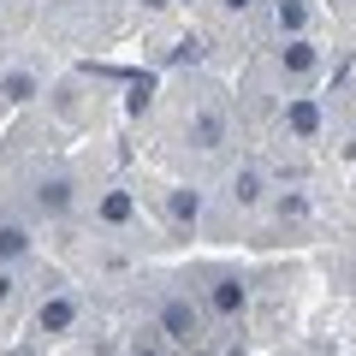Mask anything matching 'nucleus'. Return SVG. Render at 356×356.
<instances>
[{
	"instance_id": "11",
	"label": "nucleus",
	"mask_w": 356,
	"mask_h": 356,
	"mask_svg": "<svg viewBox=\"0 0 356 356\" xmlns=\"http://www.w3.org/2000/svg\"><path fill=\"white\" fill-rule=\"evenodd\" d=\"M30 250V232L24 226H0V261H18Z\"/></svg>"
},
{
	"instance_id": "5",
	"label": "nucleus",
	"mask_w": 356,
	"mask_h": 356,
	"mask_svg": "<svg viewBox=\"0 0 356 356\" xmlns=\"http://www.w3.org/2000/svg\"><path fill=\"white\" fill-rule=\"evenodd\" d=\"M36 202H42V214H65L72 208V178H42Z\"/></svg>"
},
{
	"instance_id": "14",
	"label": "nucleus",
	"mask_w": 356,
	"mask_h": 356,
	"mask_svg": "<svg viewBox=\"0 0 356 356\" xmlns=\"http://www.w3.org/2000/svg\"><path fill=\"white\" fill-rule=\"evenodd\" d=\"M149 89H154V77H131V113L149 107Z\"/></svg>"
},
{
	"instance_id": "17",
	"label": "nucleus",
	"mask_w": 356,
	"mask_h": 356,
	"mask_svg": "<svg viewBox=\"0 0 356 356\" xmlns=\"http://www.w3.org/2000/svg\"><path fill=\"white\" fill-rule=\"evenodd\" d=\"M226 6H232V13H243V6H250V0H226Z\"/></svg>"
},
{
	"instance_id": "16",
	"label": "nucleus",
	"mask_w": 356,
	"mask_h": 356,
	"mask_svg": "<svg viewBox=\"0 0 356 356\" xmlns=\"http://www.w3.org/2000/svg\"><path fill=\"white\" fill-rule=\"evenodd\" d=\"M131 356H161V350H149V344H137V350H131Z\"/></svg>"
},
{
	"instance_id": "9",
	"label": "nucleus",
	"mask_w": 356,
	"mask_h": 356,
	"mask_svg": "<svg viewBox=\"0 0 356 356\" xmlns=\"http://www.w3.org/2000/svg\"><path fill=\"white\" fill-rule=\"evenodd\" d=\"M285 119H291L297 137H315V131H321V107L315 102H291V113H285Z\"/></svg>"
},
{
	"instance_id": "2",
	"label": "nucleus",
	"mask_w": 356,
	"mask_h": 356,
	"mask_svg": "<svg viewBox=\"0 0 356 356\" xmlns=\"http://www.w3.org/2000/svg\"><path fill=\"white\" fill-rule=\"evenodd\" d=\"M191 143L196 149H220V143H226V119L220 113H196L191 119Z\"/></svg>"
},
{
	"instance_id": "1",
	"label": "nucleus",
	"mask_w": 356,
	"mask_h": 356,
	"mask_svg": "<svg viewBox=\"0 0 356 356\" xmlns=\"http://www.w3.org/2000/svg\"><path fill=\"white\" fill-rule=\"evenodd\" d=\"M161 332L172 344H196L202 339V309H196L191 297H166L161 303Z\"/></svg>"
},
{
	"instance_id": "7",
	"label": "nucleus",
	"mask_w": 356,
	"mask_h": 356,
	"mask_svg": "<svg viewBox=\"0 0 356 356\" xmlns=\"http://www.w3.org/2000/svg\"><path fill=\"white\" fill-rule=\"evenodd\" d=\"M280 60H285V72H315V42L291 36V42H285V54H280Z\"/></svg>"
},
{
	"instance_id": "15",
	"label": "nucleus",
	"mask_w": 356,
	"mask_h": 356,
	"mask_svg": "<svg viewBox=\"0 0 356 356\" xmlns=\"http://www.w3.org/2000/svg\"><path fill=\"white\" fill-rule=\"evenodd\" d=\"M6 297H13V280H6V267H0V303H6Z\"/></svg>"
},
{
	"instance_id": "4",
	"label": "nucleus",
	"mask_w": 356,
	"mask_h": 356,
	"mask_svg": "<svg viewBox=\"0 0 356 356\" xmlns=\"http://www.w3.org/2000/svg\"><path fill=\"white\" fill-rule=\"evenodd\" d=\"M36 321H42V332H65V327L77 321V303H72V297H48Z\"/></svg>"
},
{
	"instance_id": "8",
	"label": "nucleus",
	"mask_w": 356,
	"mask_h": 356,
	"mask_svg": "<svg viewBox=\"0 0 356 356\" xmlns=\"http://www.w3.org/2000/svg\"><path fill=\"white\" fill-rule=\"evenodd\" d=\"M131 214H137V202H131L125 191H107V196H102V220H107V226H125Z\"/></svg>"
},
{
	"instance_id": "10",
	"label": "nucleus",
	"mask_w": 356,
	"mask_h": 356,
	"mask_svg": "<svg viewBox=\"0 0 356 356\" xmlns=\"http://www.w3.org/2000/svg\"><path fill=\"white\" fill-rule=\"evenodd\" d=\"M273 18H280V36H303L309 6H303V0H280V13H273Z\"/></svg>"
},
{
	"instance_id": "12",
	"label": "nucleus",
	"mask_w": 356,
	"mask_h": 356,
	"mask_svg": "<svg viewBox=\"0 0 356 356\" xmlns=\"http://www.w3.org/2000/svg\"><path fill=\"white\" fill-rule=\"evenodd\" d=\"M0 95H6V102H30V95H36V77H30V72H6Z\"/></svg>"
},
{
	"instance_id": "3",
	"label": "nucleus",
	"mask_w": 356,
	"mask_h": 356,
	"mask_svg": "<svg viewBox=\"0 0 356 356\" xmlns=\"http://www.w3.org/2000/svg\"><path fill=\"white\" fill-rule=\"evenodd\" d=\"M208 309H214V315H238L243 309V285L238 280H214L208 285Z\"/></svg>"
},
{
	"instance_id": "18",
	"label": "nucleus",
	"mask_w": 356,
	"mask_h": 356,
	"mask_svg": "<svg viewBox=\"0 0 356 356\" xmlns=\"http://www.w3.org/2000/svg\"><path fill=\"white\" fill-rule=\"evenodd\" d=\"M149 6H166V0H149Z\"/></svg>"
},
{
	"instance_id": "13",
	"label": "nucleus",
	"mask_w": 356,
	"mask_h": 356,
	"mask_svg": "<svg viewBox=\"0 0 356 356\" xmlns=\"http://www.w3.org/2000/svg\"><path fill=\"white\" fill-rule=\"evenodd\" d=\"M232 196H238V202H255V196H261V172H255V166H243V172L232 178Z\"/></svg>"
},
{
	"instance_id": "6",
	"label": "nucleus",
	"mask_w": 356,
	"mask_h": 356,
	"mask_svg": "<svg viewBox=\"0 0 356 356\" xmlns=\"http://www.w3.org/2000/svg\"><path fill=\"white\" fill-rule=\"evenodd\" d=\"M166 214H172V226H196L202 196H196V191H172V196H166Z\"/></svg>"
}]
</instances>
